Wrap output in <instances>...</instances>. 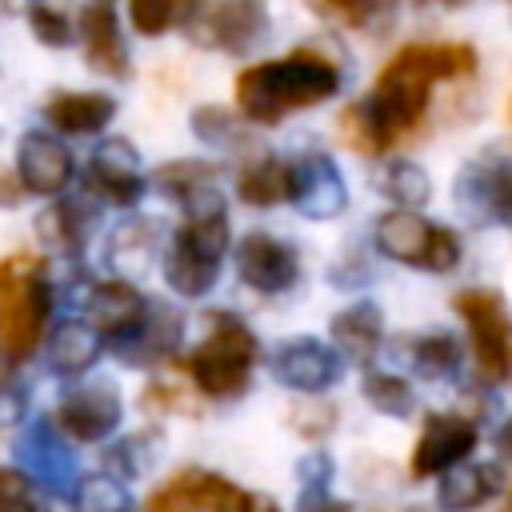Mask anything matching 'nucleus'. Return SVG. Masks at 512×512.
<instances>
[{
  "label": "nucleus",
  "mask_w": 512,
  "mask_h": 512,
  "mask_svg": "<svg viewBox=\"0 0 512 512\" xmlns=\"http://www.w3.org/2000/svg\"><path fill=\"white\" fill-rule=\"evenodd\" d=\"M404 512H432V508H404Z\"/></svg>",
  "instance_id": "nucleus-43"
},
{
  "label": "nucleus",
  "mask_w": 512,
  "mask_h": 512,
  "mask_svg": "<svg viewBox=\"0 0 512 512\" xmlns=\"http://www.w3.org/2000/svg\"><path fill=\"white\" fill-rule=\"evenodd\" d=\"M148 304L152 300H144L132 280H100L88 292V324L96 328L100 340L116 348L140 328V320L148 316Z\"/></svg>",
  "instance_id": "nucleus-16"
},
{
  "label": "nucleus",
  "mask_w": 512,
  "mask_h": 512,
  "mask_svg": "<svg viewBox=\"0 0 512 512\" xmlns=\"http://www.w3.org/2000/svg\"><path fill=\"white\" fill-rule=\"evenodd\" d=\"M508 512H512V504H508Z\"/></svg>",
  "instance_id": "nucleus-44"
},
{
  "label": "nucleus",
  "mask_w": 512,
  "mask_h": 512,
  "mask_svg": "<svg viewBox=\"0 0 512 512\" xmlns=\"http://www.w3.org/2000/svg\"><path fill=\"white\" fill-rule=\"evenodd\" d=\"M28 28H32V36H36L40 44H48V48H68L72 36H76L68 12H64V8H52V4H32V8H28Z\"/></svg>",
  "instance_id": "nucleus-34"
},
{
  "label": "nucleus",
  "mask_w": 512,
  "mask_h": 512,
  "mask_svg": "<svg viewBox=\"0 0 512 512\" xmlns=\"http://www.w3.org/2000/svg\"><path fill=\"white\" fill-rule=\"evenodd\" d=\"M340 92V64L320 48H296L276 60H260L236 76V108L252 124H276L292 112L324 104Z\"/></svg>",
  "instance_id": "nucleus-2"
},
{
  "label": "nucleus",
  "mask_w": 512,
  "mask_h": 512,
  "mask_svg": "<svg viewBox=\"0 0 512 512\" xmlns=\"http://www.w3.org/2000/svg\"><path fill=\"white\" fill-rule=\"evenodd\" d=\"M136 160H140V152L128 140H120V136L100 140L96 152H92V160H88L84 188L96 200L112 204V208H132L144 196V176H140Z\"/></svg>",
  "instance_id": "nucleus-13"
},
{
  "label": "nucleus",
  "mask_w": 512,
  "mask_h": 512,
  "mask_svg": "<svg viewBox=\"0 0 512 512\" xmlns=\"http://www.w3.org/2000/svg\"><path fill=\"white\" fill-rule=\"evenodd\" d=\"M76 32L84 40V56L96 72L112 76V80H128L132 64H128V48L120 36V16L112 4H84L76 16Z\"/></svg>",
  "instance_id": "nucleus-18"
},
{
  "label": "nucleus",
  "mask_w": 512,
  "mask_h": 512,
  "mask_svg": "<svg viewBox=\"0 0 512 512\" xmlns=\"http://www.w3.org/2000/svg\"><path fill=\"white\" fill-rule=\"evenodd\" d=\"M500 492V468L496 464H468L440 480V508L444 512H472L488 504Z\"/></svg>",
  "instance_id": "nucleus-27"
},
{
  "label": "nucleus",
  "mask_w": 512,
  "mask_h": 512,
  "mask_svg": "<svg viewBox=\"0 0 512 512\" xmlns=\"http://www.w3.org/2000/svg\"><path fill=\"white\" fill-rule=\"evenodd\" d=\"M156 248H160V240H156V224L140 216V220H128V224H120V228L112 232L108 260H112V268L128 280V276H140V272L152 268Z\"/></svg>",
  "instance_id": "nucleus-28"
},
{
  "label": "nucleus",
  "mask_w": 512,
  "mask_h": 512,
  "mask_svg": "<svg viewBox=\"0 0 512 512\" xmlns=\"http://www.w3.org/2000/svg\"><path fill=\"white\" fill-rule=\"evenodd\" d=\"M208 336L192 348V356L184 360L192 384L212 396V400H236L244 396L252 368L260 360V344L252 336V328L232 316V312H212L208 316Z\"/></svg>",
  "instance_id": "nucleus-4"
},
{
  "label": "nucleus",
  "mask_w": 512,
  "mask_h": 512,
  "mask_svg": "<svg viewBox=\"0 0 512 512\" xmlns=\"http://www.w3.org/2000/svg\"><path fill=\"white\" fill-rule=\"evenodd\" d=\"M476 52L468 44H404L380 72L372 92L360 104H348L340 116L344 144L360 156H384L392 144L412 136L424 124L428 92L440 80L472 76Z\"/></svg>",
  "instance_id": "nucleus-1"
},
{
  "label": "nucleus",
  "mask_w": 512,
  "mask_h": 512,
  "mask_svg": "<svg viewBox=\"0 0 512 512\" xmlns=\"http://www.w3.org/2000/svg\"><path fill=\"white\" fill-rule=\"evenodd\" d=\"M28 496H36L32 492V476L20 472V468H0V508H8L16 500H28Z\"/></svg>",
  "instance_id": "nucleus-37"
},
{
  "label": "nucleus",
  "mask_w": 512,
  "mask_h": 512,
  "mask_svg": "<svg viewBox=\"0 0 512 512\" xmlns=\"http://www.w3.org/2000/svg\"><path fill=\"white\" fill-rule=\"evenodd\" d=\"M16 176L32 196H60L72 184V152L56 132H24L16 144Z\"/></svg>",
  "instance_id": "nucleus-15"
},
{
  "label": "nucleus",
  "mask_w": 512,
  "mask_h": 512,
  "mask_svg": "<svg viewBox=\"0 0 512 512\" xmlns=\"http://www.w3.org/2000/svg\"><path fill=\"white\" fill-rule=\"evenodd\" d=\"M188 40L216 48V52H244L252 48L264 28H268V12L264 4L252 0H224V4H196L188 16Z\"/></svg>",
  "instance_id": "nucleus-9"
},
{
  "label": "nucleus",
  "mask_w": 512,
  "mask_h": 512,
  "mask_svg": "<svg viewBox=\"0 0 512 512\" xmlns=\"http://www.w3.org/2000/svg\"><path fill=\"white\" fill-rule=\"evenodd\" d=\"M196 4H172V0H132L128 4V20L136 32L144 36H160L168 32L172 24H188Z\"/></svg>",
  "instance_id": "nucleus-33"
},
{
  "label": "nucleus",
  "mask_w": 512,
  "mask_h": 512,
  "mask_svg": "<svg viewBox=\"0 0 512 512\" xmlns=\"http://www.w3.org/2000/svg\"><path fill=\"white\" fill-rule=\"evenodd\" d=\"M192 128H196L200 140L220 144V148L236 140V120H232V112H224L220 104H204V108H196V112H192Z\"/></svg>",
  "instance_id": "nucleus-36"
},
{
  "label": "nucleus",
  "mask_w": 512,
  "mask_h": 512,
  "mask_svg": "<svg viewBox=\"0 0 512 512\" xmlns=\"http://www.w3.org/2000/svg\"><path fill=\"white\" fill-rule=\"evenodd\" d=\"M124 404L120 392L112 388V380H92V384H76L60 396L56 404V428L76 440V444H100L120 428Z\"/></svg>",
  "instance_id": "nucleus-10"
},
{
  "label": "nucleus",
  "mask_w": 512,
  "mask_h": 512,
  "mask_svg": "<svg viewBox=\"0 0 512 512\" xmlns=\"http://www.w3.org/2000/svg\"><path fill=\"white\" fill-rule=\"evenodd\" d=\"M332 340L352 360H368L384 340V320L372 300H356L332 316Z\"/></svg>",
  "instance_id": "nucleus-24"
},
{
  "label": "nucleus",
  "mask_w": 512,
  "mask_h": 512,
  "mask_svg": "<svg viewBox=\"0 0 512 512\" xmlns=\"http://www.w3.org/2000/svg\"><path fill=\"white\" fill-rule=\"evenodd\" d=\"M0 512H48L36 496H28V500H16V504H8V508H0Z\"/></svg>",
  "instance_id": "nucleus-42"
},
{
  "label": "nucleus",
  "mask_w": 512,
  "mask_h": 512,
  "mask_svg": "<svg viewBox=\"0 0 512 512\" xmlns=\"http://www.w3.org/2000/svg\"><path fill=\"white\" fill-rule=\"evenodd\" d=\"M40 240L60 252V256H80L88 248V236H92V216L84 204L76 200H56L40 212Z\"/></svg>",
  "instance_id": "nucleus-26"
},
{
  "label": "nucleus",
  "mask_w": 512,
  "mask_h": 512,
  "mask_svg": "<svg viewBox=\"0 0 512 512\" xmlns=\"http://www.w3.org/2000/svg\"><path fill=\"white\" fill-rule=\"evenodd\" d=\"M292 164H296V196H292V204H296L304 216L328 220V216L344 212V204H348L344 176H340V168H336L328 156L308 152V156H300V160H292Z\"/></svg>",
  "instance_id": "nucleus-19"
},
{
  "label": "nucleus",
  "mask_w": 512,
  "mask_h": 512,
  "mask_svg": "<svg viewBox=\"0 0 512 512\" xmlns=\"http://www.w3.org/2000/svg\"><path fill=\"white\" fill-rule=\"evenodd\" d=\"M496 448H500V452L512 460V416L500 424V432H496Z\"/></svg>",
  "instance_id": "nucleus-41"
},
{
  "label": "nucleus",
  "mask_w": 512,
  "mask_h": 512,
  "mask_svg": "<svg viewBox=\"0 0 512 512\" xmlns=\"http://www.w3.org/2000/svg\"><path fill=\"white\" fill-rule=\"evenodd\" d=\"M28 192H24V184H20V176H4L0 172V204L4 208H12V204H20Z\"/></svg>",
  "instance_id": "nucleus-40"
},
{
  "label": "nucleus",
  "mask_w": 512,
  "mask_h": 512,
  "mask_svg": "<svg viewBox=\"0 0 512 512\" xmlns=\"http://www.w3.org/2000/svg\"><path fill=\"white\" fill-rule=\"evenodd\" d=\"M144 512H276V504L208 468H180L148 496Z\"/></svg>",
  "instance_id": "nucleus-8"
},
{
  "label": "nucleus",
  "mask_w": 512,
  "mask_h": 512,
  "mask_svg": "<svg viewBox=\"0 0 512 512\" xmlns=\"http://www.w3.org/2000/svg\"><path fill=\"white\" fill-rule=\"evenodd\" d=\"M72 512H128V488L120 476H80L72 488Z\"/></svg>",
  "instance_id": "nucleus-29"
},
{
  "label": "nucleus",
  "mask_w": 512,
  "mask_h": 512,
  "mask_svg": "<svg viewBox=\"0 0 512 512\" xmlns=\"http://www.w3.org/2000/svg\"><path fill=\"white\" fill-rule=\"evenodd\" d=\"M376 248L408 268L420 272H452L460 264V240L452 228L424 220L420 212L392 208L376 220Z\"/></svg>",
  "instance_id": "nucleus-7"
},
{
  "label": "nucleus",
  "mask_w": 512,
  "mask_h": 512,
  "mask_svg": "<svg viewBox=\"0 0 512 512\" xmlns=\"http://www.w3.org/2000/svg\"><path fill=\"white\" fill-rule=\"evenodd\" d=\"M236 272L248 288L264 292V296H276V292H288L300 280V260H296V248L284 244L280 236L248 232L236 244Z\"/></svg>",
  "instance_id": "nucleus-14"
},
{
  "label": "nucleus",
  "mask_w": 512,
  "mask_h": 512,
  "mask_svg": "<svg viewBox=\"0 0 512 512\" xmlns=\"http://www.w3.org/2000/svg\"><path fill=\"white\" fill-rule=\"evenodd\" d=\"M300 512H348V504L328 500L324 488H304V496H300Z\"/></svg>",
  "instance_id": "nucleus-38"
},
{
  "label": "nucleus",
  "mask_w": 512,
  "mask_h": 512,
  "mask_svg": "<svg viewBox=\"0 0 512 512\" xmlns=\"http://www.w3.org/2000/svg\"><path fill=\"white\" fill-rule=\"evenodd\" d=\"M412 360L424 376L444 380V376H456V368H460V344L448 332H428L412 344Z\"/></svg>",
  "instance_id": "nucleus-32"
},
{
  "label": "nucleus",
  "mask_w": 512,
  "mask_h": 512,
  "mask_svg": "<svg viewBox=\"0 0 512 512\" xmlns=\"http://www.w3.org/2000/svg\"><path fill=\"white\" fill-rule=\"evenodd\" d=\"M156 184H160L164 196L180 200L188 212L208 208V204L220 200L216 196V168L204 164V160H172V164H164L156 172Z\"/></svg>",
  "instance_id": "nucleus-25"
},
{
  "label": "nucleus",
  "mask_w": 512,
  "mask_h": 512,
  "mask_svg": "<svg viewBox=\"0 0 512 512\" xmlns=\"http://www.w3.org/2000/svg\"><path fill=\"white\" fill-rule=\"evenodd\" d=\"M460 208L512 228V160H476L456 180Z\"/></svg>",
  "instance_id": "nucleus-17"
},
{
  "label": "nucleus",
  "mask_w": 512,
  "mask_h": 512,
  "mask_svg": "<svg viewBox=\"0 0 512 512\" xmlns=\"http://www.w3.org/2000/svg\"><path fill=\"white\" fill-rule=\"evenodd\" d=\"M228 248V212L224 200L188 212V220L176 228L168 256H164V280L180 296H204L212 292L220 264Z\"/></svg>",
  "instance_id": "nucleus-5"
},
{
  "label": "nucleus",
  "mask_w": 512,
  "mask_h": 512,
  "mask_svg": "<svg viewBox=\"0 0 512 512\" xmlns=\"http://www.w3.org/2000/svg\"><path fill=\"white\" fill-rule=\"evenodd\" d=\"M364 400L384 416H408L416 408L412 384L392 372H364Z\"/></svg>",
  "instance_id": "nucleus-30"
},
{
  "label": "nucleus",
  "mask_w": 512,
  "mask_h": 512,
  "mask_svg": "<svg viewBox=\"0 0 512 512\" xmlns=\"http://www.w3.org/2000/svg\"><path fill=\"white\" fill-rule=\"evenodd\" d=\"M476 448V424L460 412H432L416 436V448H412V464L408 472L416 480H428L436 472H456L468 452Z\"/></svg>",
  "instance_id": "nucleus-11"
},
{
  "label": "nucleus",
  "mask_w": 512,
  "mask_h": 512,
  "mask_svg": "<svg viewBox=\"0 0 512 512\" xmlns=\"http://www.w3.org/2000/svg\"><path fill=\"white\" fill-rule=\"evenodd\" d=\"M236 192L244 204L252 208H272V204H284L296 196V164L292 160H280V156H260V160H248L236 176Z\"/></svg>",
  "instance_id": "nucleus-22"
},
{
  "label": "nucleus",
  "mask_w": 512,
  "mask_h": 512,
  "mask_svg": "<svg viewBox=\"0 0 512 512\" xmlns=\"http://www.w3.org/2000/svg\"><path fill=\"white\" fill-rule=\"evenodd\" d=\"M468 328V348L476 376L488 384H508L512 380V312L500 292L492 288H468L452 300Z\"/></svg>",
  "instance_id": "nucleus-6"
},
{
  "label": "nucleus",
  "mask_w": 512,
  "mask_h": 512,
  "mask_svg": "<svg viewBox=\"0 0 512 512\" xmlns=\"http://www.w3.org/2000/svg\"><path fill=\"white\" fill-rule=\"evenodd\" d=\"M100 336L88 320H60L48 336V364L56 376H80L96 364Z\"/></svg>",
  "instance_id": "nucleus-23"
},
{
  "label": "nucleus",
  "mask_w": 512,
  "mask_h": 512,
  "mask_svg": "<svg viewBox=\"0 0 512 512\" xmlns=\"http://www.w3.org/2000/svg\"><path fill=\"white\" fill-rule=\"evenodd\" d=\"M272 376L284 384V388H296V392H324L332 388L340 376H344V360L332 344L316 340V336H292V340H280L272 348V360H268Z\"/></svg>",
  "instance_id": "nucleus-12"
},
{
  "label": "nucleus",
  "mask_w": 512,
  "mask_h": 512,
  "mask_svg": "<svg viewBox=\"0 0 512 512\" xmlns=\"http://www.w3.org/2000/svg\"><path fill=\"white\" fill-rule=\"evenodd\" d=\"M180 336H184V316L168 304H148V316L140 320V328L124 344H116V356H120V364L148 368V364L172 356Z\"/></svg>",
  "instance_id": "nucleus-20"
},
{
  "label": "nucleus",
  "mask_w": 512,
  "mask_h": 512,
  "mask_svg": "<svg viewBox=\"0 0 512 512\" xmlns=\"http://www.w3.org/2000/svg\"><path fill=\"white\" fill-rule=\"evenodd\" d=\"M52 316L48 264L40 256H4L0 260V376L16 372L44 340Z\"/></svg>",
  "instance_id": "nucleus-3"
},
{
  "label": "nucleus",
  "mask_w": 512,
  "mask_h": 512,
  "mask_svg": "<svg viewBox=\"0 0 512 512\" xmlns=\"http://www.w3.org/2000/svg\"><path fill=\"white\" fill-rule=\"evenodd\" d=\"M316 12L340 16V20H348V24H364V20L372 16V8H364V4H316Z\"/></svg>",
  "instance_id": "nucleus-39"
},
{
  "label": "nucleus",
  "mask_w": 512,
  "mask_h": 512,
  "mask_svg": "<svg viewBox=\"0 0 512 512\" xmlns=\"http://www.w3.org/2000/svg\"><path fill=\"white\" fill-rule=\"evenodd\" d=\"M116 116V100L104 92H52L44 104V120L64 136H92L108 128Z\"/></svg>",
  "instance_id": "nucleus-21"
},
{
  "label": "nucleus",
  "mask_w": 512,
  "mask_h": 512,
  "mask_svg": "<svg viewBox=\"0 0 512 512\" xmlns=\"http://www.w3.org/2000/svg\"><path fill=\"white\" fill-rule=\"evenodd\" d=\"M152 440H156L152 432H136V436L120 440V444H116V452H108V464H112V468H120V480L144 476V472L152 468L156 448H144V444H152Z\"/></svg>",
  "instance_id": "nucleus-35"
},
{
  "label": "nucleus",
  "mask_w": 512,
  "mask_h": 512,
  "mask_svg": "<svg viewBox=\"0 0 512 512\" xmlns=\"http://www.w3.org/2000/svg\"><path fill=\"white\" fill-rule=\"evenodd\" d=\"M380 188H384V196H392L404 212H416V208L428 200V176H424L416 164H408V160H392V164L380 172Z\"/></svg>",
  "instance_id": "nucleus-31"
}]
</instances>
